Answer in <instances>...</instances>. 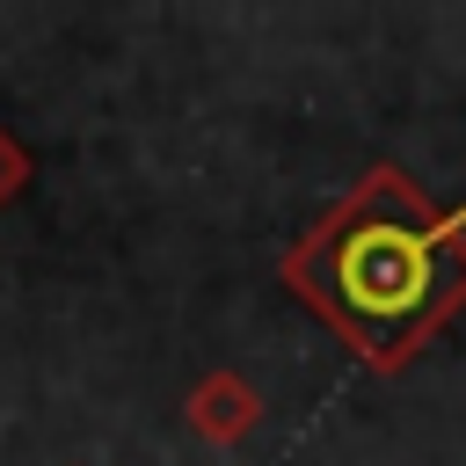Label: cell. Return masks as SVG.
<instances>
[{
	"mask_svg": "<svg viewBox=\"0 0 466 466\" xmlns=\"http://www.w3.org/2000/svg\"><path fill=\"white\" fill-rule=\"evenodd\" d=\"M277 284L364 371L400 379L466 313V204H437L400 160H371L284 248Z\"/></svg>",
	"mask_w": 466,
	"mask_h": 466,
	"instance_id": "6da1fadb",
	"label": "cell"
},
{
	"mask_svg": "<svg viewBox=\"0 0 466 466\" xmlns=\"http://www.w3.org/2000/svg\"><path fill=\"white\" fill-rule=\"evenodd\" d=\"M182 422H189L204 444L233 451V444L255 437V422H262V393H255L240 371H204V379L189 386V400H182Z\"/></svg>",
	"mask_w": 466,
	"mask_h": 466,
	"instance_id": "7a4b0ae2",
	"label": "cell"
},
{
	"mask_svg": "<svg viewBox=\"0 0 466 466\" xmlns=\"http://www.w3.org/2000/svg\"><path fill=\"white\" fill-rule=\"evenodd\" d=\"M29 175H36V160H29V146H22V138H15L7 124H0V211L29 197Z\"/></svg>",
	"mask_w": 466,
	"mask_h": 466,
	"instance_id": "3957f363",
	"label": "cell"
}]
</instances>
